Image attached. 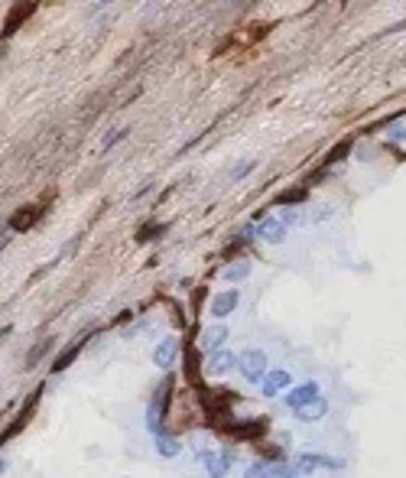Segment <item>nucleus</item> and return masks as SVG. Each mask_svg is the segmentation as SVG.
Masks as SVG:
<instances>
[{
  "label": "nucleus",
  "instance_id": "nucleus-17",
  "mask_svg": "<svg viewBox=\"0 0 406 478\" xmlns=\"http://www.w3.org/2000/svg\"><path fill=\"white\" fill-rule=\"evenodd\" d=\"M124 137H127V131H111L108 137H104V143H101V150H111V147H114V143H121Z\"/></svg>",
  "mask_w": 406,
  "mask_h": 478
},
{
  "label": "nucleus",
  "instance_id": "nucleus-13",
  "mask_svg": "<svg viewBox=\"0 0 406 478\" xmlns=\"http://www.w3.org/2000/svg\"><path fill=\"white\" fill-rule=\"evenodd\" d=\"M221 277L228 280V283H241V280H247V277H251V261H234V264H228Z\"/></svg>",
  "mask_w": 406,
  "mask_h": 478
},
{
  "label": "nucleus",
  "instance_id": "nucleus-16",
  "mask_svg": "<svg viewBox=\"0 0 406 478\" xmlns=\"http://www.w3.org/2000/svg\"><path fill=\"white\" fill-rule=\"evenodd\" d=\"M244 478H270V465L267 462H251L244 469Z\"/></svg>",
  "mask_w": 406,
  "mask_h": 478
},
{
  "label": "nucleus",
  "instance_id": "nucleus-6",
  "mask_svg": "<svg viewBox=\"0 0 406 478\" xmlns=\"http://www.w3.org/2000/svg\"><path fill=\"white\" fill-rule=\"evenodd\" d=\"M292 384V378H290V371H283V368H276V371H270L267 378H263V384H260V391H263V397H280V393L286 391V387Z\"/></svg>",
  "mask_w": 406,
  "mask_h": 478
},
{
  "label": "nucleus",
  "instance_id": "nucleus-11",
  "mask_svg": "<svg viewBox=\"0 0 406 478\" xmlns=\"http://www.w3.org/2000/svg\"><path fill=\"white\" fill-rule=\"evenodd\" d=\"M228 335H231V332L224 329V325H212V329L205 332V339H202V348H205L208 355H212V352H218V348H224V342H228Z\"/></svg>",
  "mask_w": 406,
  "mask_h": 478
},
{
  "label": "nucleus",
  "instance_id": "nucleus-21",
  "mask_svg": "<svg viewBox=\"0 0 406 478\" xmlns=\"http://www.w3.org/2000/svg\"><path fill=\"white\" fill-rule=\"evenodd\" d=\"M325 218H331V209H315L312 222H325Z\"/></svg>",
  "mask_w": 406,
  "mask_h": 478
},
{
  "label": "nucleus",
  "instance_id": "nucleus-8",
  "mask_svg": "<svg viewBox=\"0 0 406 478\" xmlns=\"http://www.w3.org/2000/svg\"><path fill=\"white\" fill-rule=\"evenodd\" d=\"M231 465H234V455L224 449V452H212L205 459V469H208V478H224L231 472Z\"/></svg>",
  "mask_w": 406,
  "mask_h": 478
},
{
  "label": "nucleus",
  "instance_id": "nucleus-2",
  "mask_svg": "<svg viewBox=\"0 0 406 478\" xmlns=\"http://www.w3.org/2000/svg\"><path fill=\"white\" fill-rule=\"evenodd\" d=\"M296 465L299 472H302V475H312V472H325V469H341V459H335V455H319V452H302L296 459Z\"/></svg>",
  "mask_w": 406,
  "mask_h": 478
},
{
  "label": "nucleus",
  "instance_id": "nucleus-15",
  "mask_svg": "<svg viewBox=\"0 0 406 478\" xmlns=\"http://www.w3.org/2000/svg\"><path fill=\"white\" fill-rule=\"evenodd\" d=\"M270 478H302V472L292 462H276V465H270Z\"/></svg>",
  "mask_w": 406,
  "mask_h": 478
},
{
  "label": "nucleus",
  "instance_id": "nucleus-9",
  "mask_svg": "<svg viewBox=\"0 0 406 478\" xmlns=\"http://www.w3.org/2000/svg\"><path fill=\"white\" fill-rule=\"evenodd\" d=\"M166 391L169 387H160V393L153 397V403L146 407V430L153 436H163V426H160V413H163V401H166Z\"/></svg>",
  "mask_w": 406,
  "mask_h": 478
},
{
  "label": "nucleus",
  "instance_id": "nucleus-18",
  "mask_svg": "<svg viewBox=\"0 0 406 478\" xmlns=\"http://www.w3.org/2000/svg\"><path fill=\"white\" fill-rule=\"evenodd\" d=\"M253 166H257V163H253V160H247V163H238V166H234V173H231V176H234V179H241V176H247V173H251Z\"/></svg>",
  "mask_w": 406,
  "mask_h": 478
},
{
  "label": "nucleus",
  "instance_id": "nucleus-4",
  "mask_svg": "<svg viewBox=\"0 0 406 478\" xmlns=\"http://www.w3.org/2000/svg\"><path fill=\"white\" fill-rule=\"evenodd\" d=\"M234 368H238V355H234L231 348H218L205 362V371L212 378H221V374H228V371H234Z\"/></svg>",
  "mask_w": 406,
  "mask_h": 478
},
{
  "label": "nucleus",
  "instance_id": "nucleus-12",
  "mask_svg": "<svg viewBox=\"0 0 406 478\" xmlns=\"http://www.w3.org/2000/svg\"><path fill=\"white\" fill-rule=\"evenodd\" d=\"M325 413H329V403H325V401H312L309 407L296 410V417L302 420V423H315V420H322Z\"/></svg>",
  "mask_w": 406,
  "mask_h": 478
},
{
  "label": "nucleus",
  "instance_id": "nucleus-7",
  "mask_svg": "<svg viewBox=\"0 0 406 478\" xmlns=\"http://www.w3.org/2000/svg\"><path fill=\"white\" fill-rule=\"evenodd\" d=\"M257 234H260L267 244H283V241H286V224L280 222V215H267L260 222V228H257Z\"/></svg>",
  "mask_w": 406,
  "mask_h": 478
},
{
  "label": "nucleus",
  "instance_id": "nucleus-10",
  "mask_svg": "<svg viewBox=\"0 0 406 478\" xmlns=\"http://www.w3.org/2000/svg\"><path fill=\"white\" fill-rule=\"evenodd\" d=\"M238 303H241L238 290H228V293H218L215 300H212V316H218V319L231 316V313L238 309Z\"/></svg>",
  "mask_w": 406,
  "mask_h": 478
},
{
  "label": "nucleus",
  "instance_id": "nucleus-19",
  "mask_svg": "<svg viewBox=\"0 0 406 478\" xmlns=\"http://www.w3.org/2000/svg\"><path fill=\"white\" fill-rule=\"evenodd\" d=\"M387 137H390V140H406V124H393L390 131H387Z\"/></svg>",
  "mask_w": 406,
  "mask_h": 478
},
{
  "label": "nucleus",
  "instance_id": "nucleus-20",
  "mask_svg": "<svg viewBox=\"0 0 406 478\" xmlns=\"http://www.w3.org/2000/svg\"><path fill=\"white\" fill-rule=\"evenodd\" d=\"M302 199H306V189H299V192L292 189V192H286V195H283L286 205H292V202H302Z\"/></svg>",
  "mask_w": 406,
  "mask_h": 478
},
{
  "label": "nucleus",
  "instance_id": "nucleus-1",
  "mask_svg": "<svg viewBox=\"0 0 406 478\" xmlns=\"http://www.w3.org/2000/svg\"><path fill=\"white\" fill-rule=\"evenodd\" d=\"M238 368H241V374H244V381L263 384V378H267V352H263V348H247V352H241Z\"/></svg>",
  "mask_w": 406,
  "mask_h": 478
},
{
  "label": "nucleus",
  "instance_id": "nucleus-5",
  "mask_svg": "<svg viewBox=\"0 0 406 478\" xmlns=\"http://www.w3.org/2000/svg\"><path fill=\"white\" fill-rule=\"evenodd\" d=\"M176 358H179V339L176 335H166V339L153 348V364L156 368H172Z\"/></svg>",
  "mask_w": 406,
  "mask_h": 478
},
{
  "label": "nucleus",
  "instance_id": "nucleus-3",
  "mask_svg": "<svg viewBox=\"0 0 406 478\" xmlns=\"http://www.w3.org/2000/svg\"><path fill=\"white\" fill-rule=\"evenodd\" d=\"M312 401H319V381H302L299 387H292V391L286 393V407H290L292 413L309 407Z\"/></svg>",
  "mask_w": 406,
  "mask_h": 478
},
{
  "label": "nucleus",
  "instance_id": "nucleus-14",
  "mask_svg": "<svg viewBox=\"0 0 406 478\" xmlns=\"http://www.w3.org/2000/svg\"><path fill=\"white\" fill-rule=\"evenodd\" d=\"M179 440H172V436H166V433H163V436H156V452L163 455V459H176L179 455Z\"/></svg>",
  "mask_w": 406,
  "mask_h": 478
}]
</instances>
